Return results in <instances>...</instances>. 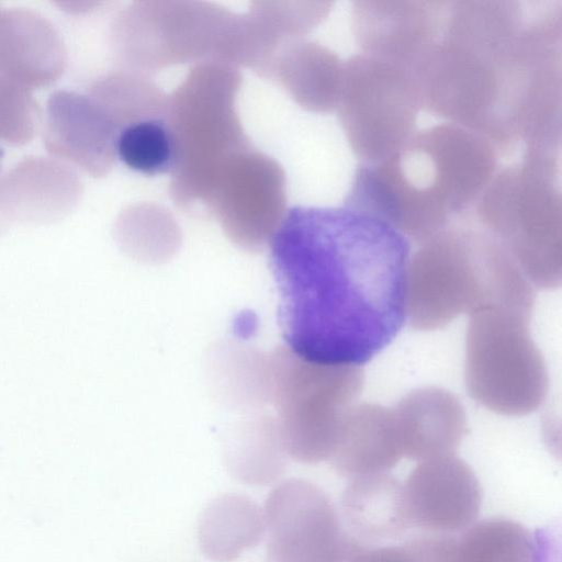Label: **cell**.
<instances>
[{"mask_svg":"<svg viewBox=\"0 0 562 562\" xmlns=\"http://www.w3.org/2000/svg\"><path fill=\"white\" fill-rule=\"evenodd\" d=\"M269 244L279 326L295 357L360 367L396 337L411 246L390 222L349 205H299Z\"/></svg>","mask_w":562,"mask_h":562,"instance_id":"6da1fadb","label":"cell"},{"mask_svg":"<svg viewBox=\"0 0 562 562\" xmlns=\"http://www.w3.org/2000/svg\"><path fill=\"white\" fill-rule=\"evenodd\" d=\"M493 165V153L475 135L452 126L431 128L389 157L362 166L346 204L379 215L424 243L472 201Z\"/></svg>","mask_w":562,"mask_h":562,"instance_id":"7a4b0ae2","label":"cell"},{"mask_svg":"<svg viewBox=\"0 0 562 562\" xmlns=\"http://www.w3.org/2000/svg\"><path fill=\"white\" fill-rule=\"evenodd\" d=\"M533 302L530 282L485 232L445 228L408 262L406 316L418 330L442 328L482 307L527 312Z\"/></svg>","mask_w":562,"mask_h":562,"instance_id":"3957f363","label":"cell"},{"mask_svg":"<svg viewBox=\"0 0 562 562\" xmlns=\"http://www.w3.org/2000/svg\"><path fill=\"white\" fill-rule=\"evenodd\" d=\"M238 76L225 64L194 68L167 114L175 143L173 194L180 203L206 200L217 176L249 144L234 111Z\"/></svg>","mask_w":562,"mask_h":562,"instance_id":"277c9868","label":"cell"},{"mask_svg":"<svg viewBox=\"0 0 562 562\" xmlns=\"http://www.w3.org/2000/svg\"><path fill=\"white\" fill-rule=\"evenodd\" d=\"M529 318L516 311L491 306L471 314L465 384L472 398L497 414L526 415L546 398V363L529 334Z\"/></svg>","mask_w":562,"mask_h":562,"instance_id":"5b68a950","label":"cell"},{"mask_svg":"<svg viewBox=\"0 0 562 562\" xmlns=\"http://www.w3.org/2000/svg\"><path fill=\"white\" fill-rule=\"evenodd\" d=\"M363 383L360 367L319 364L286 353L285 371L277 381L285 452L302 463L330 460Z\"/></svg>","mask_w":562,"mask_h":562,"instance_id":"8992f818","label":"cell"},{"mask_svg":"<svg viewBox=\"0 0 562 562\" xmlns=\"http://www.w3.org/2000/svg\"><path fill=\"white\" fill-rule=\"evenodd\" d=\"M346 70L339 94L341 121L367 164L380 161L407 140L415 91L406 75L387 61L361 57L348 63Z\"/></svg>","mask_w":562,"mask_h":562,"instance_id":"52a82bcc","label":"cell"},{"mask_svg":"<svg viewBox=\"0 0 562 562\" xmlns=\"http://www.w3.org/2000/svg\"><path fill=\"white\" fill-rule=\"evenodd\" d=\"M266 562H347L358 541L346 533L326 493L291 479L277 485L263 508Z\"/></svg>","mask_w":562,"mask_h":562,"instance_id":"ba28073f","label":"cell"},{"mask_svg":"<svg viewBox=\"0 0 562 562\" xmlns=\"http://www.w3.org/2000/svg\"><path fill=\"white\" fill-rule=\"evenodd\" d=\"M205 202L234 243L246 249L261 248L284 215L282 170L248 147L224 167Z\"/></svg>","mask_w":562,"mask_h":562,"instance_id":"9c48e42d","label":"cell"},{"mask_svg":"<svg viewBox=\"0 0 562 562\" xmlns=\"http://www.w3.org/2000/svg\"><path fill=\"white\" fill-rule=\"evenodd\" d=\"M412 527L440 535L463 531L479 517L482 487L454 454L422 460L403 482Z\"/></svg>","mask_w":562,"mask_h":562,"instance_id":"30bf717a","label":"cell"},{"mask_svg":"<svg viewBox=\"0 0 562 562\" xmlns=\"http://www.w3.org/2000/svg\"><path fill=\"white\" fill-rule=\"evenodd\" d=\"M120 130L87 93L56 90L46 103L44 144L58 160L93 177L106 175L116 158Z\"/></svg>","mask_w":562,"mask_h":562,"instance_id":"8fae6325","label":"cell"},{"mask_svg":"<svg viewBox=\"0 0 562 562\" xmlns=\"http://www.w3.org/2000/svg\"><path fill=\"white\" fill-rule=\"evenodd\" d=\"M83 184L67 164L40 156L20 160L0 176V236L15 224H45L68 215Z\"/></svg>","mask_w":562,"mask_h":562,"instance_id":"7c38bea8","label":"cell"},{"mask_svg":"<svg viewBox=\"0 0 562 562\" xmlns=\"http://www.w3.org/2000/svg\"><path fill=\"white\" fill-rule=\"evenodd\" d=\"M67 50L55 26L21 8L0 10V76L26 88L55 82L65 71Z\"/></svg>","mask_w":562,"mask_h":562,"instance_id":"4fadbf2b","label":"cell"},{"mask_svg":"<svg viewBox=\"0 0 562 562\" xmlns=\"http://www.w3.org/2000/svg\"><path fill=\"white\" fill-rule=\"evenodd\" d=\"M393 411L404 458L422 461L453 454L464 437L465 413L449 391H413Z\"/></svg>","mask_w":562,"mask_h":562,"instance_id":"5bb4252c","label":"cell"},{"mask_svg":"<svg viewBox=\"0 0 562 562\" xmlns=\"http://www.w3.org/2000/svg\"><path fill=\"white\" fill-rule=\"evenodd\" d=\"M404 458L393 408L355 405L347 414L330 458L347 477L389 472Z\"/></svg>","mask_w":562,"mask_h":562,"instance_id":"9a60e30c","label":"cell"},{"mask_svg":"<svg viewBox=\"0 0 562 562\" xmlns=\"http://www.w3.org/2000/svg\"><path fill=\"white\" fill-rule=\"evenodd\" d=\"M341 515L363 546L397 540L413 528L403 482L389 472L352 477L341 496Z\"/></svg>","mask_w":562,"mask_h":562,"instance_id":"2e32d148","label":"cell"},{"mask_svg":"<svg viewBox=\"0 0 562 562\" xmlns=\"http://www.w3.org/2000/svg\"><path fill=\"white\" fill-rule=\"evenodd\" d=\"M263 512L249 498L224 495L203 513L199 538L203 552L216 562H231L263 535Z\"/></svg>","mask_w":562,"mask_h":562,"instance_id":"e0dca14e","label":"cell"},{"mask_svg":"<svg viewBox=\"0 0 562 562\" xmlns=\"http://www.w3.org/2000/svg\"><path fill=\"white\" fill-rule=\"evenodd\" d=\"M456 562H540L533 535L512 519L473 524L454 541Z\"/></svg>","mask_w":562,"mask_h":562,"instance_id":"ac0fdd59","label":"cell"},{"mask_svg":"<svg viewBox=\"0 0 562 562\" xmlns=\"http://www.w3.org/2000/svg\"><path fill=\"white\" fill-rule=\"evenodd\" d=\"M116 157L144 175L171 171L175 166L173 137L165 116H147L128 123L117 134Z\"/></svg>","mask_w":562,"mask_h":562,"instance_id":"d6986e66","label":"cell"},{"mask_svg":"<svg viewBox=\"0 0 562 562\" xmlns=\"http://www.w3.org/2000/svg\"><path fill=\"white\" fill-rule=\"evenodd\" d=\"M41 111L31 90L0 76V140L24 145L33 139Z\"/></svg>","mask_w":562,"mask_h":562,"instance_id":"ffe728a7","label":"cell"},{"mask_svg":"<svg viewBox=\"0 0 562 562\" xmlns=\"http://www.w3.org/2000/svg\"><path fill=\"white\" fill-rule=\"evenodd\" d=\"M347 562H424L416 539L400 546L367 547L360 542Z\"/></svg>","mask_w":562,"mask_h":562,"instance_id":"44dd1931","label":"cell"},{"mask_svg":"<svg viewBox=\"0 0 562 562\" xmlns=\"http://www.w3.org/2000/svg\"><path fill=\"white\" fill-rule=\"evenodd\" d=\"M3 156H4V153H3V149L0 146V168H1V165H2Z\"/></svg>","mask_w":562,"mask_h":562,"instance_id":"7402d4cb","label":"cell"}]
</instances>
